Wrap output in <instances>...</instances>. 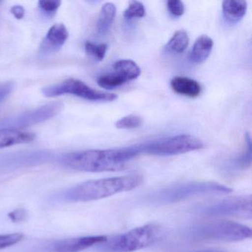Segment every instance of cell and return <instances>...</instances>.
<instances>
[{
	"mask_svg": "<svg viewBox=\"0 0 252 252\" xmlns=\"http://www.w3.org/2000/svg\"><path fill=\"white\" fill-rule=\"evenodd\" d=\"M139 155L136 144L122 148L68 153L62 156L60 162L66 167L82 172H113L123 169Z\"/></svg>",
	"mask_w": 252,
	"mask_h": 252,
	"instance_id": "1",
	"label": "cell"
},
{
	"mask_svg": "<svg viewBox=\"0 0 252 252\" xmlns=\"http://www.w3.org/2000/svg\"><path fill=\"white\" fill-rule=\"evenodd\" d=\"M141 182L142 177L138 174L86 181L69 189L63 194V198L69 202L100 200L118 193L131 191Z\"/></svg>",
	"mask_w": 252,
	"mask_h": 252,
	"instance_id": "2",
	"label": "cell"
},
{
	"mask_svg": "<svg viewBox=\"0 0 252 252\" xmlns=\"http://www.w3.org/2000/svg\"><path fill=\"white\" fill-rule=\"evenodd\" d=\"M185 234L193 241L237 242L251 238L252 232L249 227L238 222L215 220L194 224Z\"/></svg>",
	"mask_w": 252,
	"mask_h": 252,
	"instance_id": "3",
	"label": "cell"
},
{
	"mask_svg": "<svg viewBox=\"0 0 252 252\" xmlns=\"http://www.w3.org/2000/svg\"><path fill=\"white\" fill-rule=\"evenodd\" d=\"M162 231L157 224L149 223L127 232L108 238L97 245L99 252H133L155 244L161 237Z\"/></svg>",
	"mask_w": 252,
	"mask_h": 252,
	"instance_id": "4",
	"label": "cell"
},
{
	"mask_svg": "<svg viewBox=\"0 0 252 252\" xmlns=\"http://www.w3.org/2000/svg\"><path fill=\"white\" fill-rule=\"evenodd\" d=\"M231 191L229 187L218 183L190 181L159 190L151 194L150 200L156 204H171L197 196L228 194Z\"/></svg>",
	"mask_w": 252,
	"mask_h": 252,
	"instance_id": "5",
	"label": "cell"
},
{
	"mask_svg": "<svg viewBox=\"0 0 252 252\" xmlns=\"http://www.w3.org/2000/svg\"><path fill=\"white\" fill-rule=\"evenodd\" d=\"M201 140L191 135L182 134L137 144L140 155L172 156L200 150L203 147Z\"/></svg>",
	"mask_w": 252,
	"mask_h": 252,
	"instance_id": "6",
	"label": "cell"
},
{
	"mask_svg": "<svg viewBox=\"0 0 252 252\" xmlns=\"http://www.w3.org/2000/svg\"><path fill=\"white\" fill-rule=\"evenodd\" d=\"M42 93L48 98L70 94L91 101H113L118 98L116 94L97 91L76 79H68L60 83L45 87L42 88Z\"/></svg>",
	"mask_w": 252,
	"mask_h": 252,
	"instance_id": "7",
	"label": "cell"
},
{
	"mask_svg": "<svg viewBox=\"0 0 252 252\" xmlns=\"http://www.w3.org/2000/svg\"><path fill=\"white\" fill-rule=\"evenodd\" d=\"M200 215L206 217H237L252 218V198L251 195L238 196L225 199L198 209Z\"/></svg>",
	"mask_w": 252,
	"mask_h": 252,
	"instance_id": "8",
	"label": "cell"
},
{
	"mask_svg": "<svg viewBox=\"0 0 252 252\" xmlns=\"http://www.w3.org/2000/svg\"><path fill=\"white\" fill-rule=\"evenodd\" d=\"M64 105L61 102H51L38 108L20 113L0 121V126L9 129L28 127L42 123L58 115Z\"/></svg>",
	"mask_w": 252,
	"mask_h": 252,
	"instance_id": "9",
	"label": "cell"
},
{
	"mask_svg": "<svg viewBox=\"0 0 252 252\" xmlns=\"http://www.w3.org/2000/svg\"><path fill=\"white\" fill-rule=\"evenodd\" d=\"M52 157L46 151L12 153L0 156V169H14L21 166H34L48 161Z\"/></svg>",
	"mask_w": 252,
	"mask_h": 252,
	"instance_id": "10",
	"label": "cell"
},
{
	"mask_svg": "<svg viewBox=\"0 0 252 252\" xmlns=\"http://www.w3.org/2000/svg\"><path fill=\"white\" fill-rule=\"evenodd\" d=\"M107 238L106 236L96 235L57 240L50 245L49 250L50 252H80L104 243Z\"/></svg>",
	"mask_w": 252,
	"mask_h": 252,
	"instance_id": "11",
	"label": "cell"
},
{
	"mask_svg": "<svg viewBox=\"0 0 252 252\" xmlns=\"http://www.w3.org/2000/svg\"><path fill=\"white\" fill-rule=\"evenodd\" d=\"M68 37L69 33L64 24L57 23L54 25L49 29L41 44L40 54L45 56L58 52Z\"/></svg>",
	"mask_w": 252,
	"mask_h": 252,
	"instance_id": "12",
	"label": "cell"
},
{
	"mask_svg": "<svg viewBox=\"0 0 252 252\" xmlns=\"http://www.w3.org/2000/svg\"><path fill=\"white\" fill-rule=\"evenodd\" d=\"M36 138L35 134L17 129H0V150L18 144H28Z\"/></svg>",
	"mask_w": 252,
	"mask_h": 252,
	"instance_id": "13",
	"label": "cell"
},
{
	"mask_svg": "<svg viewBox=\"0 0 252 252\" xmlns=\"http://www.w3.org/2000/svg\"><path fill=\"white\" fill-rule=\"evenodd\" d=\"M172 91L179 95L189 98L199 96L202 92V87L194 79L184 76H176L171 80Z\"/></svg>",
	"mask_w": 252,
	"mask_h": 252,
	"instance_id": "14",
	"label": "cell"
},
{
	"mask_svg": "<svg viewBox=\"0 0 252 252\" xmlns=\"http://www.w3.org/2000/svg\"><path fill=\"white\" fill-rule=\"evenodd\" d=\"M214 42L207 35H202L196 39L190 53V60L195 64L204 63L212 53Z\"/></svg>",
	"mask_w": 252,
	"mask_h": 252,
	"instance_id": "15",
	"label": "cell"
},
{
	"mask_svg": "<svg viewBox=\"0 0 252 252\" xmlns=\"http://www.w3.org/2000/svg\"><path fill=\"white\" fill-rule=\"evenodd\" d=\"M222 14L227 21L237 23L244 17L247 11V2L243 0H226L222 2Z\"/></svg>",
	"mask_w": 252,
	"mask_h": 252,
	"instance_id": "16",
	"label": "cell"
},
{
	"mask_svg": "<svg viewBox=\"0 0 252 252\" xmlns=\"http://www.w3.org/2000/svg\"><path fill=\"white\" fill-rule=\"evenodd\" d=\"M116 14V7L112 2L103 5L96 23V33L99 36H105L111 29Z\"/></svg>",
	"mask_w": 252,
	"mask_h": 252,
	"instance_id": "17",
	"label": "cell"
},
{
	"mask_svg": "<svg viewBox=\"0 0 252 252\" xmlns=\"http://www.w3.org/2000/svg\"><path fill=\"white\" fill-rule=\"evenodd\" d=\"M115 73L122 76L127 82L137 79L141 75L139 66L130 60H121L116 62L113 65Z\"/></svg>",
	"mask_w": 252,
	"mask_h": 252,
	"instance_id": "18",
	"label": "cell"
},
{
	"mask_svg": "<svg viewBox=\"0 0 252 252\" xmlns=\"http://www.w3.org/2000/svg\"><path fill=\"white\" fill-rule=\"evenodd\" d=\"M189 43V38L185 31H178L165 46L166 51L172 54L184 52Z\"/></svg>",
	"mask_w": 252,
	"mask_h": 252,
	"instance_id": "19",
	"label": "cell"
},
{
	"mask_svg": "<svg viewBox=\"0 0 252 252\" xmlns=\"http://www.w3.org/2000/svg\"><path fill=\"white\" fill-rule=\"evenodd\" d=\"M97 82L101 88L104 89H113L122 86L126 84L127 81L114 72L99 76Z\"/></svg>",
	"mask_w": 252,
	"mask_h": 252,
	"instance_id": "20",
	"label": "cell"
},
{
	"mask_svg": "<svg viewBox=\"0 0 252 252\" xmlns=\"http://www.w3.org/2000/svg\"><path fill=\"white\" fill-rule=\"evenodd\" d=\"M245 140H246V150L234 162V166L237 169H246L250 167L252 165V143H251V137L249 133H246L245 135Z\"/></svg>",
	"mask_w": 252,
	"mask_h": 252,
	"instance_id": "21",
	"label": "cell"
},
{
	"mask_svg": "<svg viewBox=\"0 0 252 252\" xmlns=\"http://www.w3.org/2000/svg\"><path fill=\"white\" fill-rule=\"evenodd\" d=\"M107 48L108 47L106 44L96 45L91 42H86L85 44V52L88 56L95 59L97 61H102L104 60Z\"/></svg>",
	"mask_w": 252,
	"mask_h": 252,
	"instance_id": "22",
	"label": "cell"
},
{
	"mask_svg": "<svg viewBox=\"0 0 252 252\" xmlns=\"http://www.w3.org/2000/svg\"><path fill=\"white\" fill-rule=\"evenodd\" d=\"M142 123V119L140 116L136 115H129L117 121L116 126L118 129H137L141 126Z\"/></svg>",
	"mask_w": 252,
	"mask_h": 252,
	"instance_id": "23",
	"label": "cell"
},
{
	"mask_svg": "<svg viewBox=\"0 0 252 252\" xmlns=\"http://www.w3.org/2000/svg\"><path fill=\"white\" fill-rule=\"evenodd\" d=\"M146 11L144 5L141 2L132 1L129 2V6L124 13V17L127 20L135 18H142L145 16Z\"/></svg>",
	"mask_w": 252,
	"mask_h": 252,
	"instance_id": "24",
	"label": "cell"
},
{
	"mask_svg": "<svg viewBox=\"0 0 252 252\" xmlns=\"http://www.w3.org/2000/svg\"><path fill=\"white\" fill-rule=\"evenodd\" d=\"M61 4V1L59 0H41L38 5L39 10L45 17L52 18L57 13V10L60 8Z\"/></svg>",
	"mask_w": 252,
	"mask_h": 252,
	"instance_id": "25",
	"label": "cell"
},
{
	"mask_svg": "<svg viewBox=\"0 0 252 252\" xmlns=\"http://www.w3.org/2000/svg\"><path fill=\"white\" fill-rule=\"evenodd\" d=\"M23 238H24V235L20 233L0 234V250L11 247V246L20 243Z\"/></svg>",
	"mask_w": 252,
	"mask_h": 252,
	"instance_id": "26",
	"label": "cell"
},
{
	"mask_svg": "<svg viewBox=\"0 0 252 252\" xmlns=\"http://www.w3.org/2000/svg\"><path fill=\"white\" fill-rule=\"evenodd\" d=\"M166 7L174 17H181L185 12V5L179 0H169L166 2Z\"/></svg>",
	"mask_w": 252,
	"mask_h": 252,
	"instance_id": "27",
	"label": "cell"
},
{
	"mask_svg": "<svg viewBox=\"0 0 252 252\" xmlns=\"http://www.w3.org/2000/svg\"><path fill=\"white\" fill-rule=\"evenodd\" d=\"M14 84L13 82H5L0 83V104L5 101L10 94L14 91Z\"/></svg>",
	"mask_w": 252,
	"mask_h": 252,
	"instance_id": "28",
	"label": "cell"
},
{
	"mask_svg": "<svg viewBox=\"0 0 252 252\" xmlns=\"http://www.w3.org/2000/svg\"><path fill=\"white\" fill-rule=\"evenodd\" d=\"M8 216L11 218V220L14 221V222H20L25 220V218L26 217V212L24 209H17V210L11 212Z\"/></svg>",
	"mask_w": 252,
	"mask_h": 252,
	"instance_id": "29",
	"label": "cell"
},
{
	"mask_svg": "<svg viewBox=\"0 0 252 252\" xmlns=\"http://www.w3.org/2000/svg\"><path fill=\"white\" fill-rule=\"evenodd\" d=\"M11 14L17 18V20H22L25 16V9L21 5H14L11 8Z\"/></svg>",
	"mask_w": 252,
	"mask_h": 252,
	"instance_id": "30",
	"label": "cell"
},
{
	"mask_svg": "<svg viewBox=\"0 0 252 252\" xmlns=\"http://www.w3.org/2000/svg\"><path fill=\"white\" fill-rule=\"evenodd\" d=\"M222 252V251H219V250H205V251H200V252Z\"/></svg>",
	"mask_w": 252,
	"mask_h": 252,
	"instance_id": "31",
	"label": "cell"
},
{
	"mask_svg": "<svg viewBox=\"0 0 252 252\" xmlns=\"http://www.w3.org/2000/svg\"><path fill=\"white\" fill-rule=\"evenodd\" d=\"M0 4H1V2H0Z\"/></svg>",
	"mask_w": 252,
	"mask_h": 252,
	"instance_id": "32",
	"label": "cell"
}]
</instances>
